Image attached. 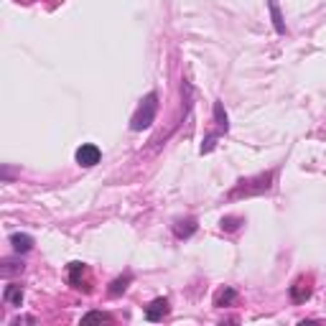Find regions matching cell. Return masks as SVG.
Instances as JSON below:
<instances>
[{
    "label": "cell",
    "mask_w": 326,
    "mask_h": 326,
    "mask_svg": "<svg viewBox=\"0 0 326 326\" xmlns=\"http://www.w3.org/2000/svg\"><path fill=\"white\" fill-rule=\"evenodd\" d=\"M155 112H158V95L150 92V95H145V100H143L140 107L135 110V115H133V120H130V128H133V130H145V128H150V122L155 120Z\"/></svg>",
    "instance_id": "1"
},
{
    "label": "cell",
    "mask_w": 326,
    "mask_h": 326,
    "mask_svg": "<svg viewBox=\"0 0 326 326\" xmlns=\"http://www.w3.org/2000/svg\"><path fill=\"white\" fill-rule=\"evenodd\" d=\"M69 280H71L74 288L90 291V268L85 263H71L69 265Z\"/></svg>",
    "instance_id": "2"
},
{
    "label": "cell",
    "mask_w": 326,
    "mask_h": 326,
    "mask_svg": "<svg viewBox=\"0 0 326 326\" xmlns=\"http://www.w3.org/2000/svg\"><path fill=\"white\" fill-rule=\"evenodd\" d=\"M100 158H102V153H100V148L95 143H85V145L76 150V163H79V166H85V169L97 166Z\"/></svg>",
    "instance_id": "3"
},
{
    "label": "cell",
    "mask_w": 326,
    "mask_h": 326,
    "mask_svg": "<svg viewBox=\"0 0 326 326\" xmlns=\"http://www.w3.org/2000/svg\"><path fill=\"white\" fill-rule=\"evenodd\" d=\"M311 278H306V275H301L293 285H291V298L296 301V303H303L308 296H311Z\"/></svg>",
    "instance_id": "4"
},
{
    "label": "cell",
    "mask_w": 326,
    "mask_h": 326,
    "mask_svg": "<svg viewBox=\"0 0 326 326\" xmlns=\"http://www.w3.org/2000/svg\"><path fill=\"white\" fill-rule=\"evenodd\" d=\"M166 313H169V301H166V298H155V301L145 308V318H148V321H160Z\"/></svg>",
    "instance_id": "5"
},
{
    "label": "cell",
    "mask_w": 326,
    "mask_h": 326,
    "mask_svg": "<svg viewBox=\"0 0 326 326\" xmlns=\"http://www.w3.org/2000/svg\"><path fill=\"white\" fill-rule=\"evenodd\" d=\"M11 244H13L16 253H28L33 248V237L26 234V232H16V234H11Z\"/></svg>",
    "instance_id": "6"
},
{
    "label": "cell",
    "mask_w": 326,
    "mask_h": 326,
    "mask_svg": "<svg viewBox=\"0 0 326 326\" xmlns=\"http://www.w3.org/2000/svg\"><path fill=\"white\" fill-rule=\"evenodd\" d=\"M196 219H179L176 224H174V232L179 234V237H191L194 232H196Z\"/></svg>",
    "instance_id": "7"
},
{
    "label": "cell",
    "mask_w": 326,
    "mask_h": 326,
    "mask_svg": "<svg viewBox=\"0 0 326 326\" xmlns=\"http://www.w3.org/2000/svg\"><path fill=\"white\" fill-rule=\"evenodd\" d=\"M234 301H237V291H234V288H222V291L214 296V306H219V308H222V306H232Z\"/></svg>",
    "instance_id": "8"
},
{
    "label": "cell",
    "mask_w": 326,
    "mask_h": 326,
    "mask_svg": "<svg viewBox=\"0 0 326 326\" xmlns=\"http://www.w3.org/2000/svg\"><path fill=\"white\" fill-rule=\"evenodd\" d=\"M6 301L11 303V306H21V301H23V291H21V285H8L6 288Z\"/></svg>",
    "instance_id": "9"
},
{
    "label": "cell",
    "mask_w": 326,
    "mask_h": 326,
    "mask_svg": "<svg viewBox=\"0 0 326 326\" xmlns=\"http://www.w3.org/2000/svg\"><path fill=\"white\" fill-rule=\"evenodd\" d=\"M214 117H217V133H227V115H224V107H222V102H217L214 105Z\"/></svg>",
    "instance_id": "10"
},
{
    "label": "cell",
    "mask_w": 326,
    "mask_h": 326,
    "mask_svg": "<svg viewBox=\"0 0 326 326\" xmlns=\"http://www.w3.org/2000/svg\"><path fill=\"white\" fill-rule=\"evenodd\" d=\"M128 283H130V275H122V278H117V280H112V285H110V293L112 296H117V293H122L128 288Z\"/></svg>",
    "instance_id": "11"
},
{
    "label": "cell",
    "mask_w": 326,
    "mask_h": 326,
    "mask_svg": "<svg viewBox=\"0 0 326 326\" xmlns=\"http://www.w3.org/2000/svg\"><path fill=\"white\" fill-rule=\"evenodd\" d=\"M270 13H273V21H275V28H278V33H283L285 31V26H283V18H280V11H278V3L275 0H270Z\"/></svg>",
    "instance_id": "12"
},
{
    "label": "cell",
    "mask_w": 326,
    "mask_h": 326,
    "mask_svg": "<svg viewBox=\"0 0 326 326\" xmlns=\"http://www.w3.org/2000/svg\"><path fill=\"white\" fill-rule=\"evenodd\" d=\"M92 321H112L107 313H102V311H92V313H87L85 318H82V323H92Z\"/></svg>",
    "instance_id": "13"
},
{
    "label": "cell",
    "mask_w": 326,
    "mask_h": 326,
    "mask_svg": "<svg viewBox=\"0 0 326 326\" xmlns=\"http://www.w3.org/2000/svg\"><path fill=\"white\" fill-rule=\"evenodd\" d=\"M224 227H227V229H237V227H239V219H232V217H229V219H222V229H224Z\"/></svg>",
    "instance_id": "14"
},
{
    "label": "cell",
    "mask_w": 326,
    "mask_h": 326,
    "mask_svg": "<svg viewBox=\"0 0 326 326\" xmlns=\"http://www.w3.org/2000/svg\"><path fill=\"white\" fill-rule=\"evenodd\" d=\"M26 3H28V0H26Z\"/></svg>",
    "instance_id": "15"
}]
</instances>
